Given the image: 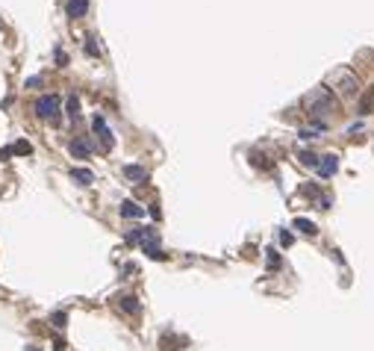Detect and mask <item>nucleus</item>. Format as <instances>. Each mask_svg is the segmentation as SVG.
<instances>
[{"label": "nucleus", "instance_id": "obj_1", "mask_svg": "<svg viewBox=\"0 0 374 351\" xmlns=\"http://www.w3.org/2000/svg\"><path fill=\"white\" fill-rule=\"evenodd\" d=\"M35 115L44 118V121H56L59 115V97L56 95H41L35 100Z\"/></svg>", "mask_w": 374, "mask_h": 351}, {"label": "nucleus", "instance_id": "obj_2", "mask_svg": "<svg viewBox=\"0 0 374 351\" xmlns=\"http://www.w3.org/2000/svg\"><path fill=\"white\" fill-rule=\"evenodd\" d=\"M327 112H333V95H330L327 86H321V100H312L310 103V115L318 121V115H327Z\"/></svg>", "mask_w": 374, "mask_h": 351}, {"label": "nucleus", "instance_id": "obj_3", "mask_svg": "<svg viewBox=\"0 0 374 351\" xmlns=\"http://www.w3.org/2000/svg\"><path fill=\"white\" fill-rule=\"evenodd\" d=\"M357 92H360V80L354 77V71H342V74H339V95L354 97Z\"/></svg>", "mask_w": 374, "mask_h": 351}, {"label": "nucleus", "instance_id": "obj_4", "mask_svg": "<svg viewBox=\"0 0 374 351\" xmlns=\"http://www.w3.org/2000/svg\"><path fill=\"white\" fill-rule=\"evenodd\" d=\"M92 127H94V133L100 136V142H103L106 148H112V145H115V136H112V130L106 127L103 115H94V118H92Z\"/></svg>", "mask_w": 374, "mask_h": 351}, {"label": "nucleus", "instance_id": "obj_5", "mask_svg": "<svg viewBox=\"0 0 374 351\" xmlns=\"http://www.w3.org/2000/svg\"><path fill=\"white\" fill-rule=\"evenodd\" d=\"M339 171V157L336 154H327V157H321V162H318V177H333Z\"/></svg>", "mask_w": 374, "mask_h": 351}, {"label": "nucleus", "instance_id": "obj_6", "mask_svg": "<svg viewBox=\"0 0 374 351\" xmlns=\"http://www.w3.org/2000/svg\"><path fill=\"white\" fill-rule=\"evenodd\" d=\"M65 12H68V18H83L89 12V0H68Z\"/></svg>", "mask_w": 374, "mask_h": 351}, {"label": "nucleus", "instance_id": "obj_7", "mask_svg": "<svg viewBox=\"0 0 374 351\" xmlns=\"http://www.w3.org/2000/svg\"><path fill=\"white\" fill-rule=\"evenodd\" d=\"M71 154H74L77 160H86V157L92 154V142H89V139H74V142H71Z\"/></svg>", "mask_w": 374, "mask_h": 351}, {"label": "nucleus", "instance_id": "obj_8", "mask_svg": "<svg viewBox=\"0 0 374 351\" xmlns=\"http://www.w3.org/2000/svg\"><path fill=\"white\" fill-rule=\"evenodd\" d=\"M118 307H121L124 313H130V316H136V313L142 310V304H139L136 295H121V298H118Z\"/></svg>", "mask_w": 374, "mask_h": 351}, {"label": "nucleus", "instance_id": "obj_9", "mask_svg": "<svg viewBox=\"0 0 374 351\" xmlns=\"http://www.w3.org/2000/svg\"><path fill=\"white\" fill-rule=\"evenodd\" d=\"M121 216H124V219H142L145 210H142L136 201H124V204H121Z\"/></svg>", "mask_w": 374, "mask_h": 351}, {"label": "nucleus", "instance_id": "obj_10", "mask_svg": "<svg viewBox=\"0 0 374 351\" xmlns=\"http://www.w3.org/2000/svg\"><path fill=\"white\" fill-rule=\"evenodd\" d=\"M124 174H127V180H133V183H145L148 180V171L142 165H127Z\"/></svg>", "mask_w": 374, "mask_h": 351}, {"label": "nucleus", "instance_id": "obj_11", "mask_svg": "<svg viewBox=\"0 0 374 351\" xmlns=\"http://www.w3.org/2000/svg\"><path fill=\"white\" fill-rule=\"evenodd\" d=\"M71 180H77L80 186H89L94 180V174L89 171V168H71Z\"/></svg>", "mask_w": 374, "mask_h": 351}, {"label": "nucleus", "instance_id": "obj_12", "mask_svg": "<svg viewBox=\"0 0 374 351\" xmlns=\"http://www.w3.org/2000/svg\"><path fill=\"white\" fill-rule=\"evenodd\" d=\"M295 230H301L304 236H315V233H318L315 222H310V219H295Z\"/></svg>", "mask_w": 374, "mask_h": 351}, {"label": "nucleus", "instance_id": "obj_13", "mask_svg": "<svg viewBox=\"0 0 374 351\" xmlns=\"http://www.w3.org/2000/svg\"><path fill=\"white\" fill-rule=\"evenodd\" d=\"M298 160L304 162V165H310V168H318L321 157H315V154H310V151H304V154H298Z\"/></svg>", "mask_w": 374, "mask_h": 351}, {"label": "nucleus", "instance_id": "obj_14", "mask_svg": "<svg viewBox=\"0 0 374 351\" xmlns=\"http://www.w3.org/2000/svg\"><path fill=\"white\" fill-rule=\"evenodd\" d=\"M142 248H145V254L151 257V260H165V251H162V248H159V245H142Z\"/></svg>", "mask_w": 374, "mask_h": 351}, {"label": "nucleus", "instance_id": "obj_15", "mask_svg": "<svg viewBox=\"0 0 374 351\" xmlns=\"http://www.w3.org/2000/svg\"><path fill=\"white\" fill-rule=\"evenodd\" d=\"M68 115H71V118H77V115H80V97H77V95L68 97Z\"/></svg>", "mask_w": 374, "mask_h": 351}, {"label": "nucleus", "instance_id": "obj_16", "mask_svg": "<svg viewBox=\"0 0 374 351\" xmlns=\"http://www.w3.org/2000/svg\"><path fill=\"white\" fill-rule=\"evenodd\" d=\"M12 151H15V154H21V157H27V154H32V145L21 139V142H15V148H12Z\"/></svg>", "mask_w": 374, "mask_h": 351}, {"label": "nucleus", "instance_id": "obj_17", "mask_svg": "<svg viewBox=\"0 0 374 351\" xmlns=\"http://www.w3.org/2000/svg\"><path fill=\"white\" fill-rule=\"evenodd\" d=\"M315 136H318V130H298V139H304V142H307V139H315Z\"/></svg>", "mask_w": 374, "mask_h": 351}, {"label": "nucleus", "instance_id": "obj_18", "mask_svg": "<svg viewBox=\"0 0 374 351\" xmlns=\"http://www.w3.org/2000/svg\"><path fill=\"white\" fill-rule=\"evenodd\" d=\"M65 322H68L65 313H53V325H56V328H65Z\"/></svg>", "mask_w": 374, "mask_h": 351}, {"label": "nucleus", "instance_id": "obj_19", "mask_svg": "<svg viewBox=\"0 0 374 351\" xmlns=\"http://www.w3.org/2000/svg\"><path fill=\"white\" fill-rule=\"evenodd\" d=\"M86 53H89V56H97V47H94V38H86Z\"/></svg>", "mask_w": 374, "mask_h": 351}, {"label": "nucleus", "instance_id": "obj_20", "mask_svg": "<svg viewBox=\"0 0 374 351\" xmlns=\"http://www.w3.org/2000/svg\"><path fill=\"white\" fill-rule=\"evenodd\" d=\"M280 242L283 245H292V233L289 230H280Z\"/></svg>", "mask_w": 374, "mask_h": 351}, {"label": "nucleus", "instance_id": "obj_21", "mask_svg": "<svg viewBox=\"0 0 374 351\" xmlns=\"http://www.w3.org/2000/svg\"><path fill=\"white\" fill-rule=\"evenodd\" d=\"M35 86H41V77H30L27 80V89H35Z\"/></svg>", "mask_w": 374, "mask_h": 351}, {"label": "nucleus", "instance_id": "obj_22", "mask_svg": "<svg viewBox=\"0 0 374 351\" xmlns=\"http://www.w3.org/2000/svg\"><path fill=\"white\" fill-rule=\"evenodd\" d=\"M148 213H151V216H154V219H159V216H162V213H159V207H156V204H151V210H148Z\"/></svg>", "mask_w": 374, "mask_h": 351}, {"label": "nucleus", "instance_id": "obj_23", "mask_svg": "<svg viewBox=\"0 0 374 351\" xmlns=\"http://www.w3.org/2000/svg\"><path fill=\"white\" fill-rule=\"evenodd\" d=\"M56 62H59V65H65V62H68V56H65L62 50H56Z\"/></svg>", "mask_w": 374, "mask_h": 351}]
</instances>
